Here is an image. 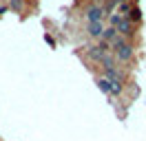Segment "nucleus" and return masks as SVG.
<instances>
[{
  "label": "nucleus",
  "instance_id": "1",
  "mask_svg": "<svg viewBox=\"0 0 146 141\" xmlns=\"http://www.w3.org/2000/svg\"><path fill=\"white\" fill-rule=\"evenodd\" d=\"M111 44H113L115 55H117V60H119V62H128L131 57H133V46L124 42V38H115Z\"/></svg>",
  "mask_w": 146,
  "mask_h": 141
},
{
  "label": "nucleus",
  "instance_id": "2",
  "mask_svg": "<svg viewBox=\"0 0 146 141\" xmlns=\"http://www.w3.org/2000/svg\"><path fill=\"white\" fill-rule=\"evenodd\" d=\"M115 29H117V33H122V35H133L135 33V31H133V22H131L128 18H122Z\"/></svg>",
  "mask_w": 146,
  "mask_h": 141
},
{
  "label": "nucleus",
  "instance_id": "3",
  "mask_svg": "<svg viewBox=\"0 0 146 141\" xmlns=\"http://www.w3.org/2000/svg\"><path fill=\"white\" fill-rule=\"evenodd\" d=\"M86 18H89V22H100L104 18V11H102V7H91L86 11Z\"/></svg>",
  "mask_w": 146,
  "mask_h": 141
},
{
  "label": "nucleus",
  "instance_id": "4",
  "mask_svg": "<svg viewBox=\"0 0 146 141\" xmlns=\"http://www.w3.org/2000/svg\"><path fill=\"white\" fill-rule=\"evenodd\" d=\"M102 22H89V35L93 38H102Z\"/></svg>",
  "mask_w": 146,
  "mask_h": 141
},
{
  "label": "nucleus",
  "instance_id": "5",
  "mask_svg": "<svg viewBox=\"0 0 146 141\" xmlns=\"http://www.w3.org/2000/svg\"><path fill=\"white\" fill-rule=\"evenodd\" d=\"M102 38H104L106 42H113V40L117 38V29H115V26H109V29H104V31H102Z\"/></svg>",
  "mask_w": 146,
  "mask_h": 141
},
{
  "label": "nucleus",
  "instance_id": "6",
  "mask_svg": "<svg viewBox=\"0 0 146 141\" xmlns=\"http://www.w3.org/2000/svg\"><path fill=\"white\" fill-rule=\"evenodd\" d=\"M128 20H131V22H139V20H142V9L133 7V9H131V13H128Z\"/></svg>",
  "mask_w": 146,
  "mask_h": 141
},
{
  "label": "nucleus",
  "instance_id": "7",
  "mask_svg": "<svg viewBox=\"0 0 146 141\" xmlns=\"http://www.w3.org/2000/svg\"><path fill=\"white\" fill-rule=\"evenodd\" d=\"M98 86H100V90H102V93H111V82H109L106 77L98 79Z\"/></svg>",
  "mask_w": 146,
  "mask_h": 141
},
{
  "label": "nucleus",
  "instance_id": "8",
  "mask_svg": "<svg viewBox=\"0 0 146 141\" xmlns=\"http://www.w3.org/2000/svg\"><path fill=\"white\" fill-rule=\"evenodd\" d=\"M131 5H128V2H119V16L122 18H128V13H131Z\"/></svg>",
  "mask_w": 146,
  "mask_h": 141
},
{
  "label": "nucleus",
  "instance_id": "9",
  "mask_svg": "<svg viewBox=\"0 0 146 141\" xmlns=\"http://www.w3.org/2000/svg\"><path fill=\"white\" fill-rule=\"evenodd\" d=\"M122 90H124L122 82H111V93H113V95H119Z\"/></svg>",
  "mask_w": 146,
  "mask_h": 141
},
{
  "label": "nucleus",
  "instance_id": "10",
  "mask_svg": "<svg viewBox=\"0 0 146 141\" xmlns=\"http://www.w3.org/2000/svg\"><path fill=\"white\" fill-rule=\"evenodd\" d=\"M9 9H13V11H22V0H9Z\"/></svg>",
  "mask_w": 146,
  "mask_h": 141
},
{
  "label": "nucleus",
  "instance_id": "11",
  "mask_svg": "<svg viewBox=\"0 0 146 141\" xmlns=\"http://www.w3.org/2000/svg\"><path fill=\"white\" fill-rule=\"evenodd\" d=\"M119 20H122V16H119V13H111V16H109L111 26H117V24H119Z\"/></svg>",
  "mask_w": 146,
  "mask_h": 141
},
{
  "label": "nucleus",
  "instance_id": "12",
  "mask_svg": "<svg viewBox=\"0 0 146 141\" xmlns=\"http://www.w3.org/2000/svg\"><path fill=\"white\" fill-rule=\"evenodd\" d=\"M7 11H9V7H7V5H5V7H0V16H5Z\"/></svg>",
  "mask_w": 146,
  "mask_h": 141
},
{
  "label": "nucleus",
  "instance_id": "13",
  "mask_svg": "<svg viewBox=\"0 0 146 141\" xmlns=\"http://www.w3.org/2000/svg\"><path fill=\"white\" fill-rule=\"evenodd\" d=\"M117 2H126V0H117Z\"/></svg>",
  "mask_w": 146,
  "mask_h": 141
}]
</instances>
